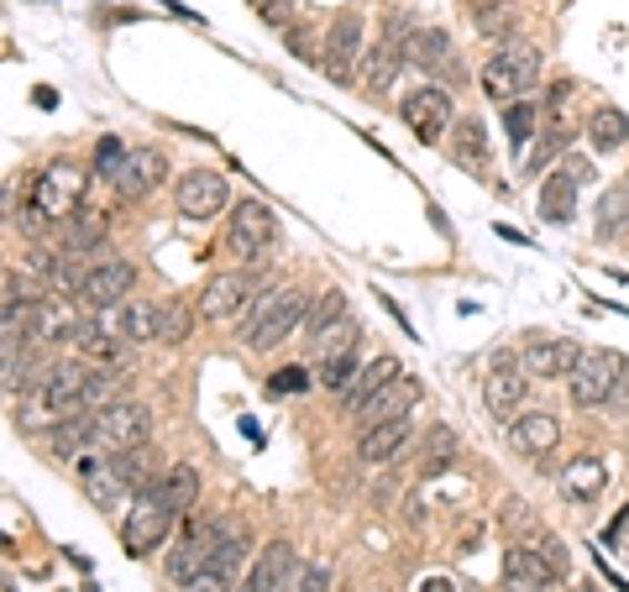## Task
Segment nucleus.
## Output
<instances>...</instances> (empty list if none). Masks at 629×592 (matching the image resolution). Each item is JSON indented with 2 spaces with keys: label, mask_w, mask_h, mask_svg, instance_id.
<instances>
[{
  "label": "nucleus",
  "mask_w": 629,
  "mask_h": 592,
  "mask_svg": "<svg viewBox=\"0 0 629 592\" xmlns=\"http://www.w3.org/2000/svg\"><path fill=\"white\" fill-rule=\"evenodd\" d=\"M588 142L598 152H619L629 142V116L625 111H598L588 121Z\"/></svg>",
  "instance_id": "nucleus-35"
},
{
  "label": "nucleus",
  "mask_w": 629,
  "mask_h": 592,
  "mask_svg": "<svg viewBox=\"0 0 629 592\" xmlns=\"http://www.w3.org/2000/svg\"><path fill=\"white\" fill-rule=\"evenodd\" d=\"M409 63V27L399 17H389L383 27V42H372L368 58H362V90L368 94H389L399 84V69Z\"/></svg>",
  "instance_id": "nucleus-10"
},
{
  "label": "nucleus",
  "mask_w": 629,
  "mask_h": 592,
  "mask_svg": "<svg viewBox=\"0 0 629 592\" xmlns=\"http://www.w3.org/2000/svg\"><path fill=\"white\" fill-rule=\"evenodd\" d=\"M74 478H79V488L90 493L94 509H121L127 499H137V488L121 478V466H116L111 456H79Z\"/></svg>",
  "instance_id": "nucleus-18"
},
{
  "label": "nucleus",
  "mask_w": 629,
  "mask_h": 592,
  "mask_svg": "<svg viewBox=\"0 0 629 592\" xmlns=\"http://www.w3.org/2000/svg\"><path fill=\"white\" fill-rule=\"evenodd\" d=\"M357 341H362V325L347 315V320H336V325H326L320 335H310V357L314 362H326V357L347 352V347H357Z\"/></svg>",
  "instance_id": "nucleus-36"
},
{
  "label": "nucleus",
  "mask_w": 629,
  "mask_h": 592,
  "mask_svg": "<svg viewBox=\"0 0 629 592\" xmlns=\"http://www.w3.org/2000/svg\"><path fill=\"white\" fill-rule=\"evenodd\" d=\"M415 404H420V383H415L409 372H399V378H389V383L372 393L368 404L357 409V425L372 430V425H383V420H399V414H409Z\"/></svg>",
  "instance_id": "nucleus-20"
},
{
  "label": "nucleus",
  "mask_w": 629,
  "mask_h": 592,
  "mask_svg": "<svg viewBox=\"0 0 629 592\" xmlns=\"http://www.w3.org/2000/svg\"><path fill=\"white\" fill-rule=\"evenodd\" d=\"M399 111H405V127L426 142V148H441V137H451L457 127V111H451V94L441 84H415V90L399 100Z\"/></svg>",
  "instance_id": "nucleus-6"
},
{
  "label": "nucleus",
  "mask_w": 629,
  "mask_h": 592,
  "mask_svg": "<svg viewBox=\"0 0 629 592\" xmlns=\"http://www.w3.org/2000/svg\"><path fill=\"white\" fill-rule=\"evenodd\" d=\"M362 58H368V42H362V17H357V11H336L331 32H326V53H320L326 74H331L336 84H352Z\"/></svg>",
  "instance_id": "nucleus-11"
},
{
  "label": "nucleus",
  "mask_w": 629,
  "mask_h": 592,
  "mask_svg": "<svg viewBox=\"0 0 629 592\" xmlns=\"http://www.w3.org/2000/svg\"><path fill=\"white\" fill-rule=\"evenodd\" d=\"M603 482H609V466L598 462V456H577L572 466H567V478H561V488H567V493H572V499H598V488H603Z\"/></svg>",
  "instance_id": "nucleus-32"
},
{
  "label": "nucleus",
  "mask_w": 629,
  "mask_h": 592,
  "mask_svg": "<svg viewBox=\"0 0 629 592\" xmlns=\"http://www.w3.org/2000/svg\"><path fill=\"white\" fill-rule=\"evenodd\" d=\"M357 372H362V362H357V347H347V352H336V357H326V362H320V389L341 393L357 378Z\"/></svg>",
  "instance_id": "nucleus-39"
},
{
  "label": "nucleus",
  "mask_w": 629,
  "mask_h": 592,
  "mask_svg": "<svg viewBox=\"0 0 629 592\" xmlns=\"http://www.w3.org/2000/svg\"><path fill=\"white\" fill-rule=\"evenodd\" d=\"M399 372H405V368H399L393 357H372L368 368L357 372V378H352V383H347V389H341V393H336V399H341V409H352V414H357V409L368 404V399H372V393H378V389H383L389 378H399Z\"/></svg>",
  "instance_id": "nucleus-28"
},
{
  "label": "nucleus",
  "mask_w": 629,
  "mask_h": 592,
  "mask_svg": "<svg viewBox=\"0 0 629 592\" xmlns=\"http://www.w3.org/2000/svg\"><path fill=\"white\" fill-rule=\"evenodd\" d=\"M625 535H629V509L609 524V535H603V545H613V551H625Z\"/></svg>",
  "instance_id": "nucleus-48"
},
{
  "label": "nucleus",
  "mask_w": 629,
  "mask_h": 592,
  "mask_svg": "<svg viewBox=\"0 0 629 592\" xmlns=\"http://www.w3.org/2000/svg\"><path fill=\"white\" fill-rule=\"evenodd\" d=\"M289 566H294V551L283 545V540H273L268 551L247 566V576H241L237 592H283V582H289Z\"/></svg>",
  "instance_id": "nucleus-26"
},
{
  "label": "nucleus",
  "mask_w": 629,
  "mask_h": 592,
  "mask_svg": "<svg viewBox=\"0 0 629 592\" xmlns=\"http://www.w3.org/2000/svg\"><path fill=\"white\" fill-rule=\"evenodd\" d=\"M179 215L184 221H210V215H221L226 210V179L221 173H210V168H189L184 179H179Z\"/></svg>",
  "instance_id": "nucleus-19"
},
{
  "label": "nucleus",
  "mask_w": 629,
  "mask_h": 592,
  "mask_svg": "<svg viewBox=\"0 0 629 592\" xmlns=\"http://www.w3.org/2000/svg\"><path fill=\"white\" fill-rule=\"evenodd\" d=\"M268 389L273 393H304L310 389V378H304V368H278L273 378H268Z\"/></svg>",
  "instance_id": "nucleus-44"
},
{
  "label": "nucleus",
  "mask_w": 629,
  "mask_h": 592,
  "mask_svg": "<svg viewBox=\"0 0 629 592\" xmlns=\"http://www.w3.org/2000/svg\"><path fill=\"white\" fill-rule=\"evenodd\" d=\"M84 189H90V173L79 163H69V158H58V163H48L38 173V184H32V204H38L48 221H69V215H79L84 210Z\"/></svg>",
  "instance_id": "nucleus-3"
},
{
  "label": "nucleus",
  "mask_w": 629,
  "mask_h": 592,
  "mask_svg": "<svg viewBox=\"0 0 629 592\" xmlns=\"http://www.w3.org/2000/svg\"><path fill=\"white\" fill-rule=\"evenodd\" d=\"M525 383H530V372H525V362L509 352L493 357V368H488V378H482V404L493 409L499 420H515L519 409H525Z\"/></svg>",
  "instance_id": "nucleus-14"
},
{
  "label": "nucleus",
  "mask_w": 629,
  "mask_h": 592,
  "mask_svg": "<svg viewBox=\"0 0 629 592\" xmlns=\"http://www.w3.org/2000/svg\"><path fill=\"white\" fill-rule=\"evenodd\" d=\"M247 304H252V273H216L200 289V320H210V325L247 315Z\"/></svg>",
  "instance_id": "nucleus-17"
},
{
  "label": "nucleus",
  "mask_w": 629,
  "mask_h": 592,
  "mask_svg": "<svg viewBox=\"0 0 629 592\" xmlns=\"http://www.w3.org/2000/svg\"><path fill=\"white\" fill-rule=\"evenodd\" d=\"M173 519H179V509H168L158 493H137L127 509V519H121V545H127V555H148L158 551L168 540V530H173Z\"/></svg>",
  "instance_id": "nucleus-5"
},
{
  "label": "nucleus",
  "mask_w": 629,
  "mask_h": 592,
  "mask_svg": "<svg viewBox=\"0 0 629 592\" xmlns=\"http://www.w3.org/2000/svg\"><path fill=\"white\" fill-rule=\"evenodd\" d=\"M409 435H415V420H409V414H399V420H383V425H372V430H362V435H357V456H362L368 466H383V462H393V456L405 451Z\"/></svg>",
  "instance_id": "nucleus-24"
},
{
  "label": "nucleus",
  "mask_w": 629,
  "mask_h": 592,
  "mask_svg": "<svg viewBox=\"0 0 629 592\" xmlns=\"http://www.w3.org/2000/svg\"><path fill=\"white\" fill-rule=\"evenodd\" d=\"M482 38H499V42H515V11H509V0L503 6H488V11H472Z\"/></svg>",
  "instance_id": "nucleus-40"
},
{
  "label": "nucleus",
  "mask_w": 629,
  "mask_h": 592,
  "mask_svg": "<svg viewBox=\"0 0 629 592\" xmlns=\"http://www.w3.org/2000/svg\"><path fill=\"white\" fill-rule=\"evenodd\" d=\"M258 6H262V0H258Z\"/></svg>",
  "instance_id": "nucleus-52"
},
{
  "label": "nucleus",
  "mask_w": 629,
  "mask_h": 592,
  "mask_svg": "<svg viewBox=\"0 0 629 592\" xmlns=\"http://www.w3.org/2000/svg\"><path fill=\"white\" fill-rule=\"evenodd\" d=\"M304 310H310V294L294 289V283L262 289V294L247 304V315H241V347H247V352H268L278 341H289V335L304 325Z\"/></svg>",
  "instance_id": "nucleus-1"
},
{
  "label": "nucleus",
  "mask_w": 629,
  "mask_h": 592,
  "mask_svg": "<svg viewBox=\"0 0 629 592\" xmlns=\"http://www.w3.org/2000/svg\"><path fill=\"white\" fill-rule=\"evenodd\" d=\"M152 493H158V499L168 503V509H179V514H184V509H194V499H200V472H194V466H168L163 478L152 482Z\"/></svg>",
  "instance_id": "nucleus-30"
},
{
  "label": "nucleus",
  "mask_w": 629,
  "mask_h": 592,
  "mask_svg": "<svg viewBox=\"0 0 629 592\" xmlns=\"http://www.w3.org/2000/svg\"><path fill=\"white\" fill-rule=\"evenodd\" d=\"M111 184L121 200H148L152 189L163 184V152H152V148L127 152V163H121V173H116Z\"/></svg>",
  "instance_id": "nucleus-23"
},
{
  "label": "nucleus",
  "mask_w": 629,
  "mask_h": 592,
  "mask_svg": "<svg viewBox=\"0 0 629 592\" xmlns=\"http://www.w3.org/2000/svg\"><path fill=\"white\" fill-rule=\"evenodd\" d=\"M540 127V111H536V100L525 94V100H515V106H503V131H509V148L525 158V148H530V137H536Z\"/></svg>",
  "instance_id": "nucleus-33"
},
{
  "label": "nucleus",
  "mask_w": 629,
  "mask_h": 592,
  "mask_svg": "<svg viewBox=\"0 0 629 592\" xmlns=\"http://www.w3.org/2000/svg\"><path fill=\"white\" fill-rule=\"evenodd\" d=\"M247 555H252V540H247V530H226L221 545H216V555H210L200 572L189 576L184 588L189 592H237L241 576H247V566H252Z\"/></svg>",
  "instance_id": "nucleus-7"
},
{
  "label": "nucleus",
  "mask_w": 629,
  "mask_h": 592,
  "mask_svg": "<svg viewBox=\"0 0 629 592\" xmlns=\"http://www.w3.org/2000/svg\"><path fill=\"white\" fill-rule=\"evenodd\" d=\"M409 63H420L430 79H462V58H457V42L426 27V32H409Z\"/></svg>",
  "instance_id": "nucleus-22"
},
{
  "label": "nucleus",
  "mask_w": 629,
  "mask_h": 592,
  "mask_svg": "<svg viewBox=\"0 0 629 592\" xmlns=\"http://www.w3.org/2000/svg\"><path fill=\"white\" fill-rule=\"evenodd\" d=\"M121 341H127V335L116 331H106V325H94V320H79V331H74V352L84 357V362H94V368H121V362H127V347H121Z\"/></svg>",
  "instance_id": "nucleus-25"
},
{
  "label": "nucleus",
  "mask_w": 629,
  "mask_h": 592,
  "mask_svg": "<svg viewBox=\"0 0 629 592\" xmlns=\"http://www.w3.org/2000/svg\"><path fill=\"white\" fill-rule=\"evenodd\" d=\"M326 588H331V572H326V566H304L299 576L283 582V592H326Z\"/></svg>",
  "instance_id": "nucleus-43"
},
{
  "label": "nucleus",
  "mask_w": 629,
  "mask_h": 592,
  "mask_svg": "<svg viewBox=\"0 0 629 592\" xmlns=\"http://www.w3.org/2000/svg\"><path fill=\"white\" fill-rule=\"evenodd\" d=\"M278 241V215L262 200H237L231 204V231H226V247L237 258H262Z\"/></svg>",
  "instance_id": "nucleus-12"
},
{
  "label": "nucleus",
  "mask_w": 629,
  "mask_h": 592,
  "mask_svg": "<svg viewBox=\"0 0 629 592\" xmlns=\"http://www.w3.org/2000/svg\"><path fill=\"white\" fill-rule=\"evenodd\" d=\"M451 456H457V435H451V430H430L426 451H420V466H426V472H441V466H451Z\"/></svg>",
  "instance_id": "nucleus-41"
},
{
  "label": "nucleus",
  "mask_w": 629,
  "mask_h": 592,
  "mask_svg": "<svg viewBox=\"0 0 629 592\" xmlns=\"http://www.w3.org/2000/svg\"><path fill=\"white\" fill-rule=\"evenodd\" d=\"M451 158H457V168H467V173H482V168H488V137H482L478 116H462V121L451 127Z\"/></svg>",
  "instance_id": "nucleus-29"
},
{
  "label": "nucleus",
  "mask_w": 629,
  "mask_h": 592,
  "mask_svg": "<svg viewBox=\"0 0 629 592\" xmlns=\"http://www.w3.org/2000/svg\"><path fill=\"white\" fill-rule=\"evenodd\" d=\"M289 48H294V58H310V63L326 53L320 42H310V32H304V27H289Z\"/></svg>",
  "instance_id": "nucleus-47"
},
{
  "label": "nucleus",
  "mask_w": 629,
  "mask_h": 592,
  "mask_svg": "<svg viewBox=\"0 0 629 592\" xmlns=\"http://www.w3.org/2000/svg\"><path fill=\"white\" fill-rule=\"evenodd\" d=\"M488 6H503V0H478V11H488Z\"/></svg>",
  "instance_id": "nucleus-51"
},
{
  "label": "nucleus",
  "mask_w": 629,
  "mask_h": 592,
  "mask_svg": "<svg viewBox=\"0 0 629 592\" xmlns=\"http://www.w3.org/2000/svg\"><path fill=\"white\" fill-rule=\"evenodd\" d=\"M582 352H588V347H577L572 335H540V341H530V347L519 352V362H525V372H530L536 383H551V378H572Z\"/></svg>",
  "instance_id": "nucleus-16"
},
{
  "label": "nucleus",
  "mask_w": 629,
  "mask_h": 592,
  "mask_svg": "<svg viewBox=\"0 0 629 592\" xmlns=\"http://www.w3.org/2000/svg\"><path fill=\"white\" fill-rule=\"evenodd\" d=\"M625 368L629 362L619 352H582V362H577L572 378H567L572 404H582V409L613 404V399H619V383H625Z\"/></svg>",
  "instance_id": "nucleus-4"
},
{
  "label": "nucleus",
  "mask_w": 629,
  "mask_h": 592,
  "mask_svg": "<svg viewBox=\"0 0 629 592\" xmlns=\"http://www.w3.org/2000/svg\"><path fill=\"white\" fill-rule=\"evenodd\" d=\"M221 535H226V524H221L216 514H194V519H184V530H179V545L168 551V576H173V582H189V576L200 572L210 555H216Z\"/></svg>",
  "instance_id": "nucleus-9"
},
{
  "label": "nucleus",
  "mask_w": 629,
  "mask_h": 592,
  "mask_svg": "<svg viewBox=\"0 0 629 592\" xmlns=\"http://www.w3.org/2000/svg\"><path fill=\"white\" fill-rule=\"evenodd\" d=\"M556 582H561V566L546 551H536V545L503 551V592H551Z\"/></svg>",
  "instance_id": "nucleus-15"
},
{
  "label": "nucleus",
  "mask_w": 629,
  "mask_h": 592,
  "mask_svg": "<svg viewBox=\"0 0 629 592\" xmlns=\"http://www.w3.org/2000/svg\"><path fill=\"white\" fill-rule=\"evenodd\" d=\"M613 404H629V368H625V383H619V399Z\"/></svg>",
  "instance_id": "nucleus-50"
},
{
  "label": "nucleus",
  "mask_w": 629,
  "mask_h": 592,
  "mask_svg": "<svg viewBox=\"0 0 629 592\" xmlns=\"http://www.w3.org/2000/svg\"><path fill=\"white\" fill-rule=\"evenodd\" d=\"M577 184H582V179L567 173V168H561V173H546V184H540V215L551 225H567L577 215Z\"/></svg>",
  "instance_id": "nucleus-27"
},
{
  "label": "nucleus",
  "mask_w": 629,
  "mask_h": 592,
  "mask_svg": "<svg viewBox=\"0 0 629 592\" xmlns=\"http://www.w3.org/2000/svg\"><path fill=\"white\" fill-rule=\"evenodd\" d=\"M184 335H189V304L184 299H163V304H158V341H163V347H179Z\"/></svg>",
  "instance_id": "nucleus-38"
},
{
  "label": "nucleus",
  "mask_w": 629,
  "mask_h": 592,
  "mask_svg": "<svg viewBox=\"0 0 629 592\" xmlns=\"http://www.w3.org/2000/svg\"><path fill=\"white\" fill-rule=\"evenodd\" d=\"M420 592H451V582H446V576H430V582H420Z\"/></svg>",
  "instance_id": "nucleus-49"
},
{
  "label": "nucleus",
  "mask_w": 629,
  "mask_h": 592,
  "mask_svg": "<svg viewBox=\"0 0 629 592\" xmlns=\"http://www.w3.org/2000/svg\"><path fill=\"white\" fill-rule=\"evenodd\" d=\"M336 320H347V294H341V289H320V294L310 299V310H304V341L320 335L326 325H336Z\"/></svg>",
  "instance_id": "nucleus-34"
},
{
  "label": "nucleus",
  "mask_w": 629,
  "mask_h": 592,
  "mask_svg": "<svg viewBox=\"0 0 629 592\" xmlns=\"http://www.w3.org/2000/svg\"><path fill=\"white\" fill-rule=\"evenodd\" d=\"M509 445L525 451V456H551L556 445H561V420L546 414V409H519L515 420H509Z\"/></svg>",
  "instance_id": "nucleus-21"
},
{
  "label": "nucleus",
  "mask_w": 629,
  "mask_h": 592,
  "mask_svg": "<svg viewBox=\"0 0 629 592\" xmlns=\"http://www.w3.org/2000/svg\"><path fill=\"white\" fill-rule=\"evenodd\" d=\"M152 441V414L148 404H111L106 414H94V451H106V456H116V451H137V445Z\"/></svg>",
  "instance_id": "nucleus-8"
},
{
  "label": "nucleus",
  "mask_w": 629,
  "mask_h": 592,
  "mask_svg": "<svg viewBox=\"0 0 629 592\" xmlns=\"http://www.w3.org/2000/svg\"><path fill=\"white\" fill-rule=\"evenodd\" d=\"M131 283H137V268L121 258H100L90 262V273L79 283V304L84 310H121L131 294Z\"/></svg>",
  "instance_id": "nucleus-13"
},
{
  "label": "nucleus",
  "mask_w": 629,
  "mask_h": 592,
  "mask_svg": "<svg viewBox=\"0 0 629 592\" xmlns=\"http://www.w3.org/2000/svg\"><path fill=\"white\" fill-rule=\"evenodd\" d=\"M116 331L127 341H158V304L152 299H127L121 315H116Z\"/></svg>",
  "instance_id": "nucleus-31"
},
{
  "label": "nucleus",
  "mask_w": 629,
  "mask_h": 592,
  "mask_svg": "<svg viewBox=\"0 0 629 592\" xmlns=\"http://www.w3.org/2000/svg\"><path fill=\"white\" fill-rule=\"evenodd\" d=\"M540 79V48L536 42H503L499 53L482 63V94L488 100H499V106H515L525 94L536 90Z\"/></svg>",
  "instance_id": "nucleus-2"
},
{
  "label": "nucleus",
  "mask_w": 629,
  "mask_h": 592,
  "mask_svg": "<svg viewBox=\"0 0 629 592\" xmlns=\"http://www.w3.org/2000/svg\"><path fill=\"white\" fill-rule=\"evenodd\" d=\"M561 148V131H551V137H546V142H540L536 152H530V158H525V173H540V168L551 163V152Z\"/></svg>",
  "instance_id": "nucleus-46"
},
{
  "label": "nucleus",
  "mask_w": 629,
  "mask_h": 592,
  "mask_svg": "<svg viewBox=\"0 0 629 592\" xmlns=\"http://www.w3.org/2000/svg\"><path fill=\"white\" fill-rule=\"evenodd\" d=\"M121 163H127V148H121L116 137H106V142L94 148V173H100V179H116V173H121Z\"/></svg>",
  "instance_id": "nucleus-42"
},
{
  "label": "nucleus",
  "mask_w": 629,
  "mask_h": 592,
  "mask_svg": "<svg viewBox=\"0 0 629 592\" xmlns=\"http://www.w3.org/2000/svg\"><path fill=\"white\" fill-rule=\"evenodd\" d=\"M258 11L273 21V27H283V32H289V27H294V11H299V6H294V0H262Z\"/></svg>",
  "instance_id": "nucleus-45"
},
{
  "label": "nucleus",
  "mask_w": 629,
  "mask_h": 592,
  "mask_svg": "<svg viewBox=\"0 0 629 592\" xmlns=\"http://www.w3.org/2000/svg\"><path fill=\"white\" fill-rule=\"evenodd\" d=\"M629 221V179L625 184H613L603 200H598V237H619Z\"/></svg>",
  "instance_id": "nucleus-37"
}]
</instances>
